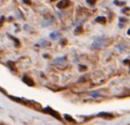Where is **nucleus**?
<instances>
[{
    "label": "nucleus",
    "mask_w": 130,
    "mask_h": 125,
    "mask_svg": "<svg viewBox=\"0 0 130 125\" xmlns=\"http://www.w3.org/2000/svg\"><path fill=\"white\" fill-rule=\"evenodd\" d=\"M106 43V40L104 38H101V37H99L97 38L95 40H94L93 46L97 47V48H100V47H103V45Z\"/></svg>",
    "instance_id": "1"
},
{
    "label": "nucleus",
    "mask_w": 130,
    "mask_h": 125,
    "mask_svg": "<svg viewBox=\"0 0 130 125\" xmlns=\"http://www.w3.org/2000/svg\"><path fill=\"white\" fill-rule=\"evenodd\" d=\"M71 5L70 0H61L58 4H57V7L60 8V9H63V8H66Z\"/></svg>",
    "instance_id": "2"
},
{
    "label": "nucleus",
    "mask_w": 130,
    "mask_h": 125,
    "mask_svg": "<svg viewBox=\"0 0 130 125\" xmlns=\"http://www.w3.org/2000/svg\"><path fill=\"white\" fill-rule=\"evenodd\" d=\"M45 112H47V113H49L50 114H52L53 116V117H55L56 119L58 120H61V116H60V114L58 113H56L55 111H53V109H51V108H47L46 110H45Z\"/></svg>",
    "instance_id": "3"
},
{
    "label": "nucleus",
    "mask_w": 130,
    "mask_h": 125,
    "mask_svg": "<svg viewBox=\"0 0 130 125\" xmlns=\"http://www.w3.org/2000/svg\"><path fill=\"white\" fill-rule=\"evenodd\" d=\"M23 81H24L25 84H27L28 86H34V85H35L34 81H32V79L30 78V77H26V76H24V77H23Z\"/></svg>",
    "instance_id": "4"
},
{
    "label": "nucleus",
    "mask_w": 130,
    "mask_h": 125,
    "mask_svg": "<svg viewBox=\"0 0 130 125\" xmlns=\"http://www.w3.org/2000/svg\"><path fill=\"white\" fill-rule=\"evenodd\" d=\"M98 115H99L100 117L106 118V119H110V118H113V115L110 114V113H100Z\"/></svg>",
    "instance_id": "5"
},
{
    "label": "nucleus",
    "mask_w": 130,
    "mask_h": 125,
    "mask_svg": "<svg viewBox=\"0 0 130 125\" xmlns=\"http://www.w3.org/2000/svg\"><path fill=\"white\" fill-rule=\"evenodd\" d=\"M95 21L98 23H100V24H105L106 18L104 17V16H99V17H97V18L95 19Z\"/></svg>",
    "instance_id": "6"
},
{
    "label": "nucleus",
    "mask_w": 130,
    "mask_h": 125,
    "mask_svg": "<svg viewBox=\"0 0 130 125\" xmlns=\"http://www.w3.org/2000/svg\"><path fill=\"white\" fill-rule=\"evenodd\" d=\"M64 117H65V119L67 120V121H71V122H74V120H73V119H71V116H70V115L65 114V115H64Z\"/></svg>",
    "instance_id": "7"
},
{
    "label": "nucleus",
    "mask_w": 130,
    "mask_h": 125,
    "mask_svg": "<svg viewBox=\"0 0 130 125\" xmlns=\"http://www.w3.org/2000/svg\"><path fill=\"white\" fill-rule=\"evenodd\" d=\"M96 1H97V0H87V3L90 5V6H93L96 3Z\"/></svg>",
    "instance_id": "8"
},
{
    "label": "nucleus",
    "mask_w": 130,
    "mask_h": 125,
    "mask_svg": "<svg viewBox=\"0 0 130 125\" xmlns=\"http://www.w3.org/2000/svg\"><path fill=\"white\" fill-rule=\"evenodd\" d=\"M127 34H128V35H130V29L127 31Z\"/></svg>",
    "instance_id": "9"
},
{
    "label": "nucleus",
    "mask_w": 130,
    "mask_h": 125,
    "mask_svg": "<svg viewBox=\"0 0 130 125\" xmlns=\"http://www.w3.org/2000/svg\"><path fill=\"white\" fill-rule=\"evenodd\" d=\"M51 1H55V0H51Z\"/></svg>",
    "instance_id": "10"
}]
</instances>
